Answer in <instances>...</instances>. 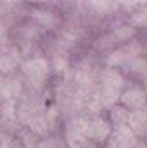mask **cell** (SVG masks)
<instances>
[{"label":"cell","mask_w":147,"mask_h":148,"mask_svg":"<svg viewBox=\"0 0 147 148\" xmlns=\"http://www.w3.org/2000/svg\"><path fill=\"white\" fill-rule=\"evenodd\" d=\"M101 84L107 86V88H112L116 91H121L123 86H125V77L118 69L107 67V69L101 71Z\"/></svg>","instance_id":"obj_9"},{"label":"cell","mask_w":147,"mask_h":148,"mask_svg":"<svg viewBox=\"0 0 147 148\" xmlns=\"http://www.w3.org/2000/svg\"><path fill=\"white\" fill-rule=\"evenodd\" d=\"M128 115H130V112L126 110L125 107L114 105V107L109 110L111 127H112V126H114V127H123V126H126V124H128Z\"/></svg>","instance_id":"obj_11"},{"label":"cell","mask_w":147,"mask_h":148,"mask_svg":"<svg viewBox=\"0 0 147 148\" xmlns=\"http://www.w3.org/2000/svg\"><path fill=\"white\" fill-rule=\"evenodd\" d=\"M135 35V28L133 26H121V28H116L112 33H111V36L114 41H125V40H130V38H133Z\"/></svg>","instance_id":"obj_15"},{"label":"cell","mask_w":147,"mask_h":148,"mask_svg":"<svg viewBox=\"0 0 147 148\" xmlns=\"http://www.w3.org/2000/svg\"><path fill=\"white\" fill-rule=\"evenodd\" d=\"M68 55H64V53H57V55H54V59H52V67H54V71H57V73H64V71H68Z\"/></svg>","instance_id":"obj_18"},{"label":"cell","mask_w":147,"mask_h":148,"mask_svg":"<svg viewBox=\"0 0 147 148\" xmlns=\"http://www.w3.org/2000/svg\"><path fill=\"white\" fill-rule=\"evenodd\" d=\"M21 55L19 52L12 47V48H7L0 53V73L2 74H10L12 71H16V67L21 64Z\"/></svg>","instance_id":"obj_8"},{"label":"cell","mask_w":147,"mask_h":148,"mask_svg":"<svg viewBox=\"0 0 147 148\" xmlns=\"http://www.w3.org/2000/svg\"><path fill=\"white\" fill-rule=\"evenodd\" d=\"M119 105L125 107L128 112L142 110L147 107V95L144 90L140 88H130L126 91H121L119 95Z\"/></svg>","instance_id":"obj_4"},{"label":"cell","mask_w":147,"mask_h":148,"mask_svg":"<svg viewBox=\"0 0 147 148\" xmlns=\"http://www.w3.org/2000/svg\"><path fill=\"white\" fill-rule=\"evenodd\" d=\"M87 124L88 119L83 117H73L66 122V147L73 148L83 141H87Z\"/></svg>","instance_id":"obj_2"},{"label":"cell","mask_w":147,"mask_h":148,"mask_svg":"<svg viewBox=\"0 0 147 148\" xmlns=\"http://www.w3.org/2000/svg\"><path fill=\"white\" fill-rule=\"evenodd\" d=\"M31 16L38 24H42L45 28H52V26L57 24V16H54L50 10H38L37 9V10L31 12Z\"/></svg>","instance_id":"obj_13"},{"label":"cell","mask_w":147,"mask_h":148,"mask_svg":"<svg viewBox=\"0 0 147 148\" xmlns=\"http://www.w3.org/2000/svg\"><path fill=\"white\" fill-rule=\"evenodd\" d=\"M43 117H45L49 127L55 126V121H57V117H59V109H57V105H49V107H45Z\"/></svg>","instance_id":"obj_19"},{"label":"cell","mask_w":147,"mask_h":148,"mask_svg":"<svg viewBox=\"0 0 147 148\" xmlns=\"http://www.w3.org/2000/svg\"><path fill=\"white\" fill-rule=\"evenodd\" d=\"M126 66H128V69H130V71L139 73V74H144V76L147 77V60H146V59L135 57V59H132Z\"/></svg>","instance_id":"obj_17"},{"label":"cell","mask_w":147,"mask_h":148,"mask_svg":"<svg viewBox=\"0 0 147 148\" xmlns=\"http://www.w3.org/2000/svg\"><path fill=\"white\" fill-rule=\"evenodd\" d=\"M73 148H95V145L87 140V141H83V143H80V145H76V147H73Z\"/></svg>","instance_id":"obj_20"},{"label":"cell","mask_w":147,"mask_h":148,"mask_svg":"<svg viewBox=\"0 0 147 148\" xmlns=\"http://www.w3.org/2000/svg\"><path fill=\"white\" fill-rule=\"evenodd\" d=\"M28 129H30V133H33L35 136H47L50 127H49V124H47L43 114H38V115H35V117L28 122Z\"/></svg>","instance_id":"obj_12"},{"label":"cell","mask_w":147,"mask_h":148,"mask_svg":"<svg viewBox=\"0 0 147 148\" xmlns=\"http://www.w3.org/2000/svg\"><path fill=\"white\" fill-rule=\"evenodd\" d=\"M37 148H66V141L59 136H50V138H43L42 141H38Z\"/></svg>","instance_id":"obj_16"},{"label":"cell","mask_w":147,"mask_h":148,"mask_svg":"<svg viewBox=\"0 0 147 148\" xmlns=\"http://www.w3.org/2000/svg\"><path fill=\"white\" fill-rule=\"evenodd\" d=\"M139 147V138L130 131L128 126L123 127H114L109 136V141L106 148H137Z\"/></svg>","instance_id":"obj_3"},{"label":"cell","mask_w":147,"mask_h":148,"mask_svg":"<svg viewBox=\"0 0 147 148\" xmlns=\"http://www.w3.org/2000/svg\"><path fill=\"white\" fill-rule=\"evenodd\" d=\"M21 93H23L21 79L0 76V103H3L5 100H16Z\"/></svg>","instance_id":"obj_6"},{"label":"cell","mask_w":147,"mask_h":148,"mask_svg":"<svg viewBox=\"0 0 147 148\" xmlns=\"http://www.w3.org/2000/svg\"><path fill=\"white\" fill-rule=\"evenodd\" d=\"M119 95H121V91H116L112 88L102 86V84L97 86V100H99L101 109H109L111 110L116 105V102H119Z\"/></svg>","instance_id":"obj_10"},{"label":"cell","mask_w":147,"mask_h":148,"mask_svg":"<svg viewBox=\"0 0 147 148\" xmlns=\"http://www.w3.org/2000/svg\"><path fill=\"white\" fill-rule=\"evenodd\" d=\"M111 133H112L111 124L102 117H95V119L88 121V124H87V140L92 143H102V141L109 140Z\"/></svg>","instance_id":"obj_5"},{"label":"cell","mask_w":147,"mask_h":148,"mask_svg":"<svg viewBox=\"0 0 147 148\" xmlns=\"http://www.w3.org/2000/svg\"><path fill=\"white\" fill-rule=\"evenodd\" d=\"M132 59L126 55V52H125V48H119V50H114L112 53L107 55V59H106V64H107V67H116V66H123V64H128Z\"/></svg>","instance_id":"obj_14"},{"label":"cell","mask_w":147,"mask_h":148,"mask_svg":"<svg viewBox=\"0 0 147 148\" xmlns=\"http://www.w3.org/2000/svg\"><path fill=\"white\" fill-rule=\"evenodd\" d=\"M19 67H21L23 74L28 77V81H30L31 84H35V86H40V84L45 81V77H47L49 71H50L49 62H47L45 59H42V57L28 59V60L21 62Z\"/></svg>","instance_id":"obj_1"},{"label":"cell","mask_w":147,"mask_h":148,"mask_svg":"<svg viewBox=\"0 0 147 148\" xmlns=\"http://www.w3.org/2000/svg\"><path fill=\"white\" fill-rule=\"evenodd\" d=\"M126 126L137 138H147V107L142 110L130 112Z\"/></svg>","instance_id":"obj_7"},{"label":"cell","mask_w":147,"mask_h":148,"mask_svg":"<svg viewBox=\"0 0 147 148\" xmlns=\"http://www.w3.org/2000/svg\"><path fill=\"white\" fill-rule=\"evenodd\" d=\"M146 90H147V77H146ZM146 95H147V91H146Z\"/></svg>","instance_id":"obj_21"}]
</instances>
